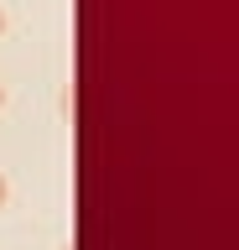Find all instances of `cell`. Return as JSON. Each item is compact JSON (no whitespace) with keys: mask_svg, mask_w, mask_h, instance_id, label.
<instances>
[{"mask_svg":"<svg viewBox=\"0 0 239 250\" xmlns=\"http://www.w3.org/2000/svg\"><path fill=\"white\" fill-rule=\"evenodd\" d=\"M0 31H5V11H0Z\"/></svg>","mask_w":239,"mask_h":250,"instance_id":"2","label":"cell"},{"mask_svg":"<svg viewBox=\"0 0 239 250\" xmlns=\"http://www.w3.org/2000/svg\"><path fill=\"white\" fill-rule=\"evenodd\" d=\"M0 104H5V89H0Z\"/></svg>","mask_w":239,"mask_h":250,"instance_id":"3","label":"cell"},{"mask_svg":"<svg viewBox=\"0 0 239 250\" xmlns=\"http://www.w3.org/2000/svg\"><path fill=\"white\" fill-rule=\"evenodd\" d=\"M57 250H73V245H57Z\"/></svg>","mask_w":239,"mask_h":250,"instance_id":"4","label":"cell"},{"mask_svg":"<svg viewBox=\"0 0 239 250\" xmlns=\"http://www.w3.org/2000/svg\"><path fill=\"white\" fill-rule=\"evenodd\" d=\"M11 203V183H5V172H0V208Z\"/></svg>","mask_w":239,"mask_h":250,"instance_id":"1","label":"cell"}]
</instances>
